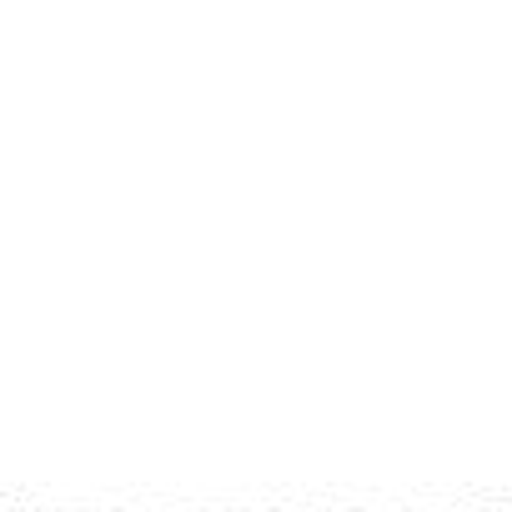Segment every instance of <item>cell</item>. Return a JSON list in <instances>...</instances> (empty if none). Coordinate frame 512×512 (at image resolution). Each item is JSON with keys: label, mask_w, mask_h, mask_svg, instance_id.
<instances>
[{"label": "cell", "mask_w": 512, "mask_h": 512, "mask_svg": "<svg viewBox=\"0 0 512 512\" xmlns=\"http://www.w3.org/2000/svg\"><path fill=\"white\" fill-rule=\"evenodd\" d=\"M482 512H502V507H482Z\"/></svg>", "instance_id": "6da1fadb"}]
</instances>
